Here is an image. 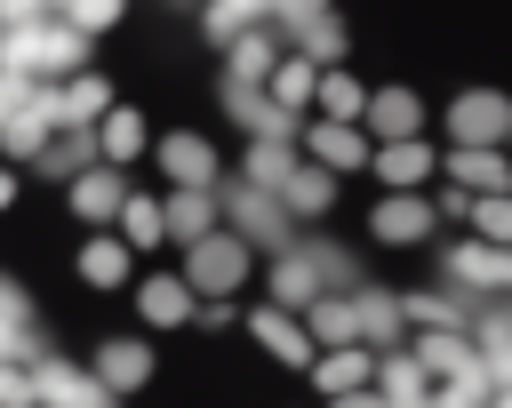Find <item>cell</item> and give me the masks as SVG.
<instances>
[{
	"label": "cell",
	"instance_id": "obj_3",
	"mask_svg": "<svg viewBox=\"0 0 512 408\" xmlns=\"http://www.w3.org/2000/svg\"><path fill=\"white\" fill-rule=\"evenodd\" d=\"M480 240H512V200H480Z\"/></svg>",
	"mask_w": 512,
	"mask_h": 408
},
{
	"label": "cell",
	"instance_id": "obj_1",
	"mask_svg": "<svg viewBox=\"0 0 512 408\" xmlns=\"http://www.w3.org/2000/svg\"><path fill=\"white\" fill-rule=\"evenodd\" d=\"M160 152H168V168H176V176H192V184H208V176H216V160H208V136H168Z\"/></svg>",
	"mask_w": 512,
	"mask_h": 408
},
{
	"label": "cell",
	"instance_id": "obj_2",
	"mask_svg": "<svg viewBox=\"0 0 512 408\" xmlns=\"http://www.w3.org/2000/svg\"><path fill=\"white\" fill-rule=\"evenodd\" d=\"M104 144H112V160H136V152H144V120H136V112H112V120H104Z\"/></svg>",
	"mask_w": 512,
	"mask_h": 408
}]
</instances>
